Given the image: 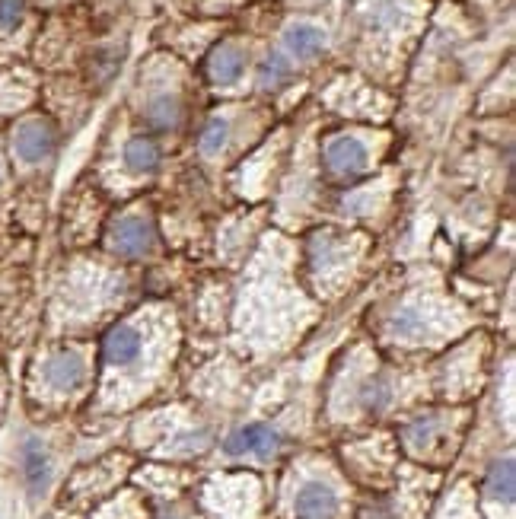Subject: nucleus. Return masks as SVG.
I'll return each instance as SVG.
<instances>
[{"mask_svg":"<svg viewBox=\"0 0 516 519\" xmlns=\"http://www.w3.org/2000/svg\"><path fill=\"white\" fill-rule=\"evenodd\" d=\"M58 134L45 118H26L13 131V153L23 163H42L51 150H55Z\"/></svg>","mask_w":516,"mask_h":519,"instance_id":"f257e3e1","label":"nucleus"},{"mask_svg":"<svg viewBox=\"0 0 516 519\" xmlns=\"http://www.w3.org/2000/svg\"><path fill=\"white\" fill-rule=\"evenodd\" d=\"M20 469H23V481L32 500H39L48 488H51V475H55V465H51L48 449L39 437H26L23 449H20Z\"/></svg>","mask_w":516,"mask_h":519,"instance_id":"f03ea898","label":"nucleus"},{"mask_svg":"<svg viewBox=\"0 0 516 519\" xmlns=\"http://www.w3.org/2000/svg\"><path fill=\"white\" fill-rule=\"evenodd\" d=\"M223 449H227L230 456L271 459V456H278V449H281V434L268 424H249V427H239L236 434H230Z\"/></svg>","mask_w":516,"mask_h":519,"instance_id":"7ed1b4c3","label":"nucleus"},{"mask_svg":"<svg viewBox=\"0 0 516 519\" xmlns=\"http://www.w3.org/2000/svg\"><path fill=\"white\" fill-rule=\"evenodd\" d=\"M338 494L322 481H306L294 497L297 519H338Z\"/></svg>","mask_w":516,"mask_h":519,"instance_id":"20e7f679","label":"nucleus"},{"mask_svg":"<svg viewBox=\"0 0 516 519\" xmlns=\"http://www.w3.org/2000/svg\"><path fill=\"white\" fill-rule=\"evenodd\" d=\"M83 376H86V363L74 351H61L55 357H48L45 367H42L45 386L55 389V392H74L83 383Z\"/></svg>","mask_w":516,"mask_h":519,"instance_id":"39448f33","label":"nucleus"},{"mask_svg":"<svg viewBox=\"0 0 516 519\" xmlns=\"http://www.w3.org/2000/svg\"><path fill=\"white\" fill-rule=\"evenodd\" d=\"M109 242L122 255H144L153 246V223L147 217H122L112 227Z\"/></svg>","mask_w":516,"mask_h":519,"instance_id":"423d86ee","label":"nucleus"},{"mask_svg":"<svg viewBox=\"0 0 516 519\" xmlns=\"http://www.w3.org/2000/svg\"><path fill=\"white\" fill-rule=\"evenodd\" d=\"M325 163L335 172V176L351 179L357 172H364L367 166V150L354 137H335V141L325 147Z\"/></svg>","mask_w":516,"mask_h":519,"instance_id":"0eeeda50","label":"nucleus"},{"mask_svg":"<svg viewBox=\"0 0 516 519\" xmlns=\"http://www.w3.org/2000/svg\"><path fill=\"white\" fill-rule=\"evenodd\" d=\"M243 67H246V55L243 48L233 45V42H223L211 51L208 58V77L220 86H230L243 77Z\"/></svg>","mask_w":516,"mask_h":519,"instance_id":"6e6552de","label":"nucleus"},{"mask_svg":"<svg viewBox=\"0 0 516 519\" xmlns=\"http://www.w3.org/2000/svg\"><path fill=\"white\" fill-rule=\"evenodd\" d=\"M141 357V332L131 325H118L106 338V360L112 367H131Z\"/></svg>","mask_w":516,"mask_h":519,"instance_id":"1a4fd4ad","label":"nucleus"},{"mask_svg":"<svg viewBox=\"0 0 516 519\" xmlns=\"http://www.w3.org/2000/svg\"><path fill=\"white\" fill-rule=\"evenodd\" d=\"M284 45H287V51L294 58L313 61V58H319L322 51H325V32L316 29V26H309V23H297V26L287 29Z\"/></svg>","mask_w":516,"mask_h":519,"instance_id":"9d476101","label":"nucleus"},{"mask_svg":"<svg viewBox=\"0 0 516 519\" xmlns=\"http://www.w3.org/2000/svg\"><path fill=\"white\" fill-rule=\"evenodd\" d=\"M488 497L494 500V504H504L510 507L513 504V459L504 456V459H494L491 469H488Z\"/></svg>","mask_w":516,"mask_h":519,"instance_id":"9b49d317","label":"nucleus"},{"mask_svg":"<svg viewBox=\"0 0 516 519\" xmlns=\"http://www.w3.org/2000/svg\"><path fill=\"white\" fill-rule=\"evenodd\" d=\"M125 163L131 172H153L160 166V150L153 141H147V137H134L125 147Z\"/></svg>","mask_w":516,"mask_h":519,"instance_id":"f8f14e48","label":"nucleus"},{"mask_svg":"<svg viewBox=\"0 0 516 519\" xmlns=\"http://www.w3.org/2000/svg\"><path fill=\"white\" fill-rule=\"evenodd\" d=\"M147 118H150V125H153V128H160V131L176 128V125H179V118H182L179 99H176V96H157V99L150 102Z\"/></svg>","mask_w":516,"mask_h":519,"instance_id":"ddd939ff","label":"nucleus"},{"mask_svg":"<svg viewBox=\"0 0 516 519\" xmlns=\"http://www.w3.org/2000/svg\"><path fill=\"white\" fill-rule=\"evenodd\" d=\"M392 402V386L386 383L383 376H373L364 383V389H360V405H364V411L370 414H380L383 408H389Z\"/></svg>","mask_w":516,"mask_h":519,"instance_id":"4468645a","label":"nucleus"},{"mask_svg":"<svg viewBox=\"0 0 516 519\" xmlns=\"http://www.w3.org/2000/svg\"><path fill=\"white\" fill-rule=\"evenodd\" d=\"M437 430H440V418H434V414H427V418H415L405 427V443L411 449H418V453H424V449L434 443Z\"/></svg>","mask_w":516,"mask_h":519,"instance_id":"2eb2a0df","label":"nucleus"},{"mask_svg":"<svg viewBox=\"0 0 516 519\" xmlns=\"http://www.w3.org/2000/svg\"><path fill=\"white\" fill-rule=\"evenodd\" d=\"M287 80H290V64L281 55H268L262 71H258V86L262 90H281Z\"/></svg>","mask_w":516,"mask_h":519,"instance_id":"dca6fc26","label":"nucleus"},{"mask_svg":"<svg viewBox=\"0 0 516 519\" xmlns=\"http://www.w3.org/2000/svg\"><path fill=\"white\" fill-rule=\"evenodd\" d=\"M392 328H395V335H402V338H421L427 332V316L418 306H405V309H399Z\"/></svg>","mask_w":516,"mask_h":519,"instance_id":"f3484780","label":"nucleus"},{"mask_svg":"<svg viewBox=\"0 0 516 519\" xmlns=\"http://www.w3.org/2000/svg\"><path fill=\"white\" fill-rule=\"evenodd\" d=\"M230 137V121L227 118H211L208 125H204L201 131V153H208V157H214V153L223 150V144H227Z\"/></svg>","mask_w":516,"mask_h":519,"instance_id":"a211bd4d","label":"nucleus"},{"mask_svg":"<svg viewBox=\"0 0 516 519\" xmlns=\"http://www.w3.org/2000/svg\"><path fill=\"white\" fill-rule=\"evenodd\" d=\"M23 20V0H0V26L13 29Z\"/></svg>","mask_w":516,"mask_h":519,"instance_id":"6ab92c4d","label":"nucleus"},{"mask_svg":"<svg viewBox=\"0 0 516 519\" xmlns=\"http://www.w3.org/2000/svg\"><path fill=\"white\" fill-rule=\"evenodd\" d=\"M163 519H176V516H163Z\"/></svg>","mask_w":516,"mask_h":519,"instance_id":"aec40b11","label":"nucleus"}]
</instances>
